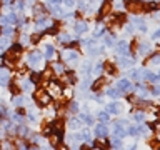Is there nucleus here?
<instances>
[{
	"instance_id": "48",
	"label": "nucleus",
	"mask_w": 160,
	"mask_h": 150,
	"mask_svg": "<svg viewBox=\"0 0 160 150\" xmlns=\"http://www.w3.org/2000/svg\"><path fill=\"white\" fill-rule=\"evenodd\" d=\"M132 77H133L135 80H140V78L143 77V72H133V73H132Z\"/></svg>"
},
{
	"instance_id": "22",
	"label": "nucleus",
	"mask_w": 160,
	"mask_h": 150,
	"mask_svg": "<svg viewBox=\"0 0 160 150\" xmlns=\"http://www.w3.org/2000/svg\"><path fill=\"white\" fill-rule=\"evenodd\" d=\"M95 145H97V148H98V150H105V148L108 147V143L103 140V137H100V138L97 140V142H95Z\"/></svg>"
},
{
	"instance_id": "30",
	"label": "nucleus",
	"mask_w": 160,
	"mask_h": 150,
	"mask_svg": "<svg viewBox=\"0 0 160 150\" xmlns=\"http://www.w3.org/2000/svg\"><path fill=\"white\" fill-rule=\"evenodd\" d=\"M103 68L107 70V73H115V67H113V63H110V62H107V63H103Z\"/></svg>"
},
{
	"instance_id": "27",
	"label": "nucleus",
	"mask_w": 160,
	"mask_h": 150,
	"mask_svg": "<svg viewBox=\"0 0 160 150\" xmlns=\"http://www.w3.org/2000/svg\"><path fill=\"white\" fill-rule=\"evenodd\" d=\"M113 133H115V137H117V138H118V137L122 138L123 135H125V130L120 127V125H115V132H113Z\"/></svg>"
},
{
	"instance_id": "23",
	"label": "nucleus",
	"mask_w": 160,
	"mask_h": 150,
	"mask_svg": "<svg viewBox=\"0 0 160 150\" xmlns=\"http://www.w3.org/2000/svg\"><path fill=\"white\" fill-rule=\"evenodd\" d=\"M65 82L75 83V82H77V75H75L73 72H67V75H65Z\"/></svg>"
},
{
	"instance_id": "19",
	"label": "nucleus",
	"mask_w": 160,
	"mask_h": 150,
	"mask_svg": "<svg viewBox=\"0 0 160 150\" xmlns=\"http://www.w3.org/2000/svg\"><path fill=\"white\" fill-rule=\"evenodd\" d=\"M143 78L145 80H148V82H153V83H157L160 77H157V75H153L152 72H143Z\"/></svg>"
},
{
	"instance_id": "47",
	"label": "nucleus",
	"mask_w": 160,
	"mask_h": 150,
	"mask_svg": "<svg viewBox=\"0 0 160 150\" xmlns=\"http://www.w3.org/2000/svg\"><path fill=\"white\" fill-rule=\"evenodd\" d=\"M22 103H23V98H22V97H17V98L13 100V105H15V107H20Z\"/></svg>"
},
{
	"instance_id": "46",
	"label": "nucleus",
	"mask_w": 160,
	"mask_h": 150,
	"mask_svg": "<svg viewBox=\"0 0 160 150\" xmlns=\"http://www.w3.org/2000/svg\"><path fill=\"white\" fill-rule=\"evenodd\" d=\"M102 70H103V65H102V63H98V65H95V68L92 70V72H93V73H100Z\"/></svg>"
},
{
	"instance_id": "42",
	"label": "nucleus",
	"mask_w": 160,
	"mask_h": 150,
	"mask_svg": "<svg viewBox=\"0 0 160 150\" xmlns=\"http://www.w3.org/2000/svg\"><path fill=\"white\" fill-rule=\"evenodd\" d=\"M7 20H8V23H17V15H15V12H12L7 17Z\"/></svg>"
},
{
	"instance_id": "21",
	"label": "nucleus",
	"mask_w": 160,
	"mask_h": 150,
	"mask_svg": "<svg viewBox=\"0 0 160 150\" xmlns=\"http://www.w3.org/2000/svg\"><path fill=\"white\" fill-rule=\"evenodd\" d=\"M40 80H42V73H38V72H32V73H30V82H32V83H38Z\"/></svg>"
},
{
	"instance_id": "7",
	"label": "nucleus",
	"mask_w": 160,
	"mask_h": 150,
	"mask_svg": "<svg viewBox=\"0 0 160 150\" xmlns=\"http://www.w3.org/2000/svg\"><path fill=\"white\" fill-rule=\"evenodd\" d=\"M62 58L65 60V62H73V60H77V52L72 50V48H67L62 53Z\"/></svg>"
},
{
	"instance_id": "24",
	"label": "nucleus",
	"mask_w": 160,
	"mask_h": 150,
	"mask_svg": "<svg viewBox=\"0 0 160 150\" xmlns=\"http://www.w3.org/2000/svg\"><path fill=\"white\" fill-rule=\"evenodd\" d=\"M132 25H138L140 30H147V27H145V22L142 18H132Z\"/></svg>"
},
{
	"instance_id": "38",
	"label": "nucleus",
	"mask_w": 160,
	"mask_h": 150,
	"mask_svg": "<svg viewBox=\"0 0 160 150\" xmlns=\"http://www.w3.org/2000/svg\"><path fill=\"white\" fill-rule=\"evenodd\" d=\"M103 30H105V27H103L102 23H98V25H97V30H95V33H93V35H95V37H98V35H102V33H103Z\"/></svg>"
},
{
	"instance_id": "35",
	"label": "nucleus",
	"mask_w": 160,
	"mask_h": 150,
	"mask_svg": "<svg viewBox=\"0 0 160 150\" xmlns=\"http://www.w3.org/2000/svg\"><path fill=\"white\" fill-rule=\"evenodd\" d=\"M10 92H12L13 95H18L20 93V87L17 83H10Z\"/></svg>"
},
{
	"instance_id": "31",
	"label": "nucleus",
	"mask_w": 160,
	"mask_h": 150,
	"mask_svg": "<svg viewBox=\"0 0 160 150\" xmlns=\"http://www.w3.org/2000/svg\"><path fill=\"white\" fill-rule=\"evenodd\" d=\"M45 32H47L48 35H55V33L58 32V27H57V25H50V27L45 28Z\"/></svg>"
},
{
	"instance_id": "58",
	"label": "nucleus",
	"mask_w": 160,
	"mask_h": 150,
	"mask_svg": "<svg viewBox=\"0 0 160 150\" xmlns=\"http://www.w3.org/2000/svg\"><path fill=\"white\" fill-rule=\"evenodd\" d=\"M63 2H65L67 7H72V5H73V0H63Z\"/></svg>"
},
{
	"instance_id": "54",
	"label": "nucleus",
	"mask_w": 160,
	"mask_h": 150,
	"mask_svg": "<svg viewBox=\"0 0 160 150\" xmlns=\"http://www.w3.org/2000/svg\"><path fill=\"white\" fill-rule=\"evenodd\" d=\"M77 110H78V105L75 102H72V103H70V112H77Z\"/></svg>"
},
{
	"instance_id": "57",
	"label": "nucleus",
	"mask_w": 160,
	"mask_h": 150,
	"mask_svg": "<svg viewBox=\"0 0 160 150\" xmlns=\"http://www.w3.org/2000/svg\"><path fill=\"white\" fill-rule=\"evenodd\" d=\"M60 2H62V0H48V3H50V5H58Z\"/></svg>"
},
{
	"instance_id": "28",
	"label": "nucleus",
	"mask_w": 160,
	"mask_h": 150,
	"mask_svg": "<svg viewBox=\"0 0 160 150\" xmlns=\"http://www.w3.org/2000/svg\"><path fill=\"white\" fill-rule=\"evenodd\" d=\"M148 50H150V45H148V43H145V42H143V43H140V47H138V53H143V55H145V53L148 52Z\"/></svg>"
},
{
	"instance_id": "11",
	"label": "nucleus",
	"mask_w": 160,
	"mask_h": 150,
	"mask_svg": "<svg viewBox=\"0 0 160 150\" xmlns=\"http://www.w3.org/2000/svg\"><path fill=\"white\" fill-rule=\"evenodd\" d=\"M133 87H132V83H130V80L127 78H122V80H118V90H123V92H130Z\"/></svg>"
},
{
	"instance_id": "51",
	"label": "nucleus",
	"mask_w": 160,
	"mask_h": 150,
	"mask_svg": "<svg viewBox=\"0 0 160 150\" xmlns=\"http://www.w3.org/2000/svg\"><path fill=\"white\" fill-rule=\"evenodd\" d=\"M150 62L152 63H160V55H153V57L150 58Z\"/></svg>"
},
{
	"instance_id": "55",
	"label": "nucleus",
	"mask_w": 160,
	"mask_h": 150,
	"mask_svg": "<svg viewBox=\"0 0 160 150\" xmlns=\"http://www.w3.org/2000/svg\"><path fill=\"white\" fill-rule=\"evenodd\" d=\"M0 25H8V20H7V17H0Z\"/></svg>"
},
{
	"instance_id": "25",
	"label": "nucleus",
	"mask_w": 160,
	"mask_h": 150,
	"mask_svg": "<svg viewBox=\"0 0 160 150\" xmlns=\"http://www.w3.org/2000/svg\"><path fill=\"white\" fill-rule=\"evenodd\" d=\"M115 43V37H113V35L112 33H105V45H108V47H110V45H113Z\"/></svg>"
},
{
	"instance_id": "33",
	"label": "nucleus",
	"mask_w": 160,
	"mask_h": 150,
	"mask_svg": "<svg viewBox=\"0 0 160 150\" xmlns=\"http://www.w3.org/2000/svg\"><path fill=\"white\" fill-rule=\"evenodd\" d=\"M2 33L3 35H13V27H10V25H5L2 28Z\"/></svg>"
},
{
	"instance_id": "18",
	"label": "nucleus",
	"mask_w": 160,
	"mask_h": 150,
	"mask_svg": "<svg viewBox=\"0 0 160 150\" xmlns=\"http://www.w3.org/2000/svg\"><path fill=\"white\" fill-rule=\"evenodd\" d=\"M117 50H118V53H122V55H127L128 53V45L123 42V40H120V43L117 45Z\"/></svg>"
},
{
	"instance_id": "14",
	"label": "nucleus",
	"mask_w": 160,
	"mask_h": 150,
	"mask_svg": "<svg viewBox=\"0 0 160 150\" xmlns=\"http://www.w3.org/2000/svg\"><path fill=\"white\" fill-rule=\"evenodd\" d=\"M88 30V27H87V23L83 22V20H78L77 23H75V32L77 33H85Z\"/></svg>"
},
{
	"instance_id": "40",
	"label": "nucleus",
	"mask_w": 160,
	"mask_h": 150,
	"mask_svg": "<svg viewBox=\"0 0 160 150\" xmlns=\"http://www.w3.org/2000/svg\"><path fill=\"white\" fill-rule=\"evenodd\" d=\"M52 73H53V72H52V68L48 67V68H47V70H45V72L42 73V78H45V80H48L50 77H52Z\"/></svg>"
},
{
	"instance_id": "43",
	"label": "nucleus",
	"mask_w": 160,
	"mask_h": 150,
	"mask_svg": "<svg viewBox=\"0 0 160 150\" xmlns=\"http://www.w3.org/2000/svg\"><path fill=\"white\" fill-rule=\"evenodd\" d=\"M10 50H12V52H22V45H20V43H13L12 45V47H10Z\"/></svg>"
},
{
	"instance_id": "32",
	"label": "nucleus",
	"mask_w": 160,
	"mask_h": 150,
	"mask_svg": "<svg viewBox=\"0 0 160 150\" xmlns=\"http://www.w3.org/2000/svg\"><path fill=\"white\" fill-rule=\"evenodd\" d=\"M50 12H52L55 17H60V15H62V10H60L57 5H52V7H50Z\"/></svg>"
},
{
	"instance_id": "16",
	"label": "nucleus",
	"mask_w": 160,
	"mask_h": 150,
	"mask_svg": "<svg viewBox=\"0 0 160 150\" xmlns=\"http://www.w3.org/2000/svg\"><path fill=\"white\" fill-rule=\"evenodd\" d=\"M122 110V103H108L107 105V112L108 113H118Z\"/></svg>"
},
{
	"instance_id": "59",
	"label": "nucleus",
	"mask_w": 160,
	"mask_h": 150,
	"mask_svg": "<svg viewBox=\"0 0 160 150\" xmlns=\"http://www.w3.org/2000/svg\"><path fill=\"white\" fill-rule=\"evenodd\" d=\"M158 37H160V28H158V30H157V32H155V33H153V38H158Z\"/></svg>"
},
{
	"instance_id": "3",
	"label": "nucleus",
	"mask_w": 160,
	"mask_h": 150,
	"mask_svg": "<svg viewBox=\"0 0 160 150\" xmlns=\"http://www.w3.org/2000/svg\"><path fill=\"white\" fill-rule=\"evenodd\" d=\"M47 92L50 93V97H60L63 90H62V87H60V83H57V82H50Z\"/></svg>"
},
{
	"instance_id": "26",
	"label": "nucleus",
	"mask_w": 160,
	"mask_h": 150,
	"mask_svg": "<svg viewBox=\"0 0 160 150\" xmlns=\"http://www.w3.org/2000/svg\"><path fill=\"white\" fill-rule=\"evenodd\" d=\"M58 42H62V43H70V35L68 33H60L58 35Z\"/></svg>"
},
{
	"instance_id": "13",
	"label": "nucleus",
	"mask_w": 160,
	"mask_h": 150,
	"mask_svg": "<svg viewBox=\"0 0 160 150\" xmlns=\"http://www.w3.org/2000/svg\"><path fill=\"white\" fill-rule=\"evenodd\" d=\"M110 10H112V3H110V2H103L102 7H100V12H98L100 17H105V15H108Z\"/></svg>"
},
{
	"instance_id": "49",
	"label": "nucleus",
	"mask_w": 160,
	"mask_h": 150,
	"mask_svg": "<svg viewBox=\"0 0 160 150\" xmlns=\"http://www.w3.org/2000/svg\"><path fill=\"white\" fill-rule=\"evenodd\" d=\"M133 118H135V122H138V123H140V122L143 120V113H135V115H133Z\"/></svg>"
},
{
	"instance_id": "39",
	"label": "nucleus",
	"mask_w": 160,
	"mask_h": 150,
	"mask_svg": "<svg viewBox=\"0 0 160 150\" xmlns=\"http://www.w3.org/2000/svg\"><path fill=\"white\" fill-rule=\"evenodd\" d=\"M18 132H20V135H22V137H28V135H30V130H28L27 127H20Z\"/></svg>"
},
{
	"instance_id": "4",
	"label": "nucleus",
	"mask_w": 160,
	"mask_h": 150,
	"mask_svg": "<svg viewBox=\"0 0 160 150\" xmlns=\"http://www.w3.org/2000/svg\"><path fill=\"white\" fill-rule=\"evenodd\" d=\"M40 62H42V53L40 52H30L28 57H27V63L32 65V67H35V65H38Z\"/></svg>"
},
{
	"instance_id": "20",
	"label": "nucleus",
	"mask_w": 160,
	"mask_h": 150,
	"mask_svg": "<svg viewBox=\"0 0 160 150\" xmlns=\"http://www.w3.org/2000/svg\"><path fill=\"white\" fill-rule=\"evenodd\" d=\"M68 125H70V128H80V125H82V120L80 118H77V117H73V118H70V122H68Z\"/></svg>"
},
{
	"instance_id": "37",
	"label": "nucleus",
	"mask_w": 160,
	"mask_h": 150,
	"mask_svg": "<svg viewBox=\"0 0 160 150\" xmlns=\"http://www.w3.org/2000/svg\"><path fill=\"white\" fill-rule=\"evenodd\" d=\"M40 38H42V35L37 32V33H33L32 37H30V42H32V43H38V42H40Z\"/></svg>"
},
{
	"instance_id": "9",
	"label": "nucleus",
	"mask_w": 160,
	"mask_h": 150,
	"mask_svg": "<svg viewBox=\"0 0 160 150\" xmlns=\"http://www.w3.org/2000/svg\"><path fill=\"white\" fill-rule=\"evenodd\" d=\"M107 83V78H103V77H98L95 82L92 83V90L93 92H100V90L103 88V85Z\"/></svg>"
},
{
	"instance_id": "61",
	"label": "nucleus",
	"mask_w": 160,
	"mask_h": 150,
	"mask_svg": "<svg viewBox=\"0 0 160 150\" xmlns=\"http://www.w3.org/2000/svg\"><path fill=\"white\" fill-rule=\"evenodd\" d=\"M2 28H3V27H2V25H0V33H2Z\"/></svg>"
},
{
	"instance_id": "2",
	"label": "nucleus",
	"mask_w": 160,
	"mask_h": 150,
	"mask_svg": "<svg viewBox=\"0 0 160 150\" xmlns=\"http://www.w3.org/2000/svg\"><path fill=\"white\" fill-rule=\"evenodd\" d=\"M125 7H127V10L132 13H142L145 10V5L140 2V0H127V2H125Z\"/></svg>"
},
{
	"instance_id": "52",
	"label": "nucleus",
	"mask_w": 160,
	"mask_h": 150,
	"mask_svg": "<svg viewBox=\"0 0 160 150\" xmlns=\"http://www.w3.org/2000/svg\"><path fill=\"white\" fill-rule=\"evenodd\" d=\"M157 7H158V5L152 2V3H148V5H147V7H145V8H147V10H157Z\"/></svg>"
},
{
	"instance_id": "56",
	"label": "nucleus",
	"mask_w": 160,
	"mask_h": 150,
	"mask_svg": "<svg viewBox=\"0 0 160 150\" xmlns=\"http://www.w3.org/2000/svg\"><path fill=\"white\" fill-rule=\"evenodd\" d=\"M152 93L153 95H160V87H153L152 88Z\"/></svg>"
},
{
	"instance_id": "36",
	"label": "nucleus",
	"mask_w": 160,
	"mask_h": 150,
	"mask_svg": "<svg viewBox=\"0 0 160 150\" xmlns=\"http://www.w3.org/2000/svg\"><path fill=\"white\" fill-rule=\"evenodd\" d=\"M98 120H100L102 123H107V122H108V112H102V113L98 115Z\"/></svg>"
},
{
	"instance_id": "41",
	"label": "nucleus",
	"mask_w": 160,
	"mask_h": 150,
	"mask_svg": "<svg viewBox=\"0 0 160 150\" xmlns=\"http://www.w3.org/2000/svg\"><path fill=\"white\" fill-rule=\"evenodd\" d=\"M7 45H8V40L7 38H0V52H3V50L7 48Z\"/></svg>"
},
{
	"instance_id": "8",
	"label": "nucleus",
	"mask_w": 160,
	"mask_h": 150,
	"mask_svg": "<svg viewBox=\"0 0 160 150\" xmlns=\"http://www.w3.org/2000/svg\"><path fill=\"white\" fill-rule=\"evenodd\" d=\"M50 68H52V72L57 73V75H63L65 73V65L62 62H53L52 65H50Z\"/></svg>"
},
{
	"instance_id": "17",
	"label": "nucleus",
	"mask_w": 160,
	"mask_h": 150,
	"mask_svg": "<svg viewBox=\"0 0 160 150\" xmlns=\"http://www.w3.org/2000/svg\"><path fill=\"white\" fill-rule=\"evenodd\" d=\"M95 133H97L98 137H107L108 130H107V127L102 123V125H97V127H95Z\"/></svg>"
},
{
	"instance_id": "34",
	"label": "nucleus",
	"mask_w": 160,
	"mask_h": 150,
	"mask_svg": "<svg viewBox=\"0 0 160 150\" xmlns=\"http://www.w3.org/2000/svg\"><path fill=\"white\" fill-rule=\"evenodd\" d=\"M107 95H110V97H118V95H122V90H115V88H110L108 92H107Z\"/></svg>"
},
{
	"instance_id": "60",
	"label": "nucleus",
	"mask_w": 160,
	"mask_h": 150,
	"mask_svg": "<svg viewBox=\"0 0 160 150\" xmlns=\"http://www.w3.org/2000/svg\"><path fill=\"white\" fill-rule=\"evenodd\" d=\"M80 150H88V147H87V145H82V147H80Z\"/></svg>"
},
{
	"instance_id": "44",
	"label": "nucleus",
	"mask_w": 160,
	"mask_h": 150,
	"mask_svg": "<svg viewBox=\"0 0 160 150\" xmlns=\"http://www.w3.org/2000/svg\"><path fill=\"white\" fill-rule=\"evenodd\" d=\"M80 120H83L85 123H92L93 120H92V117H88V115H85V113H82L80 115Z\"/></svg>"
},
{
	"instance_id": "5",
	"label": "nucleus",
	"mask_w": 160,
	"mask_h": 150,
	"mask_svg": "<svg viewBox=\"0 0 160 150\" xmlns=\"http://www.w3.org/2000/svg\"><path fill=\"white\" fill-rule=\"evenodd\" d=\"M45 13H47V10L42 3H35L33 5V17L37 20H43L45 18Z\"/></svg>"
},
{
	"instance_id": "15",
	"label": "nucleus",
	"mask_w": 160,
	"mask_h": 150,
	"mask_svg": "<svg viewBox=\"0 0 160 150\" xmlns=\"http://www.w3.org/2000/svg\"><path fill=\"white\" fill-rule=\"evenodd\" d=\"M10 82V75L7 70H3V68H0V85H7Z\"/></svg>"
},
{
	"instance_id": "53",
	"label": "nucleus",
	"mask_w": 160,
	"mask_h": 150,
	"mask_svg": "<svg viewBox=\"0 0 160 150\" xmlns=\"http://www.w3.org/2000/svg\"><path fill=\"white\" fill-rule=\"evenodd\" d=\"M22 87H23L25 90H32V82H23Z\"/></svg>"
},
{
	"instance_id": "50",
	"label": "nucleus",
	"mask_w": 160,
	"mask_h": 150,
	"mask_svg": "<svg viewBox=\"0 0 160 150\" xmlns=\"http://www.w3.org/2000/svg\"><path fill=\"white\" fill-rule=\"evenodd\" d=\"M2 148L3 150H12V143L10 142H2Z\"/></svg>"
},
{
	"instance_id": "1",
	"label": "nucleus",
	"mask_w": 160,
	"mask_h": 150,
	"mask_svg": "<svg viewBox=\"0 0 160 150\" xmlns=\"http://www.w3.org/2000/svg\"><path fill=\"white\" fill-rule=\"evenodd\" d=\"M33 98H35V102H37L40 107H47V105H50V102H52L50 93L45 92V90H37V92L33 93Z\"/></svg>"
},
{
	"instance_id": "45",
	"label": "nucleus",
	"mask_w": 160,
	"mask_h": 150,
	"mask_svg": "<svg viewBox=\"0 0 160 150\" xmlns=\"http://www.w3.org/2000/svg\"><path fill=\"white\" fill-rule=\"evenodd\" d=\"M152 128L155 130V132H158V133H160V120H155V122L152 123Z\"/></svg>"
},
{
	"instance_id": "62",
	"label": "nucleus",
	"mask_w": 160,
	"mask_h": 150,
	"mask_svg": "<svg viewBox=\"0 0 160 150\" xmlns=\"http://www.w3.org/2000/svg\"><path fill=\"white\" fill-rule=\"evenodd\" d=\"M0 8H2V3H0Z\"/></svg>"
},
{
	"instance_id": "12",
	"label": "nucleus",
	"mask_w": 160,
	"mask_h": 150,
	"mask_svg": "<svg viewBox=\"0 0 160 150\" xmlns=\"http://www.w3.org/2000/svg\"><path fill=\"white\" fill-rule=\"evenodd\" d=\"M118 65H120V67H123V68H128V67H132V65H133V60L128 58V57H125V55H122V57L118 58Z\"/></svg>"
},
{
	"instance_id": "6",
	"label": "nucleus",
	"mask_w": 160,
	"mask_h": 150,
	"mask_svg": "<svg viewBox=\"0 0 160 150\" xmlns=\"http://www.w3.org/2000/svg\"><path fill=\"white\" fill-rule=\"evenodd\" d=\"M63 127H65L63 120H60V118H57V120H55V122L52 123V133L62 135V133H63Z\"/></svg>"
},
{
	"instance_id": "10",
	"label": "nucleus",
	"mask_w": 160,
	"mask_h": 150,
	"mask_svg": "<svg viewBox=\"0 0 160 150\" xmlns=\"http://www.w3.org/2000/svg\"><path fill=\"white\" fill-rule=\"evenodd\" d=\"M45 58H48V60L57 58V50H55L53 45H47L45 47Z\"/></svg>"
},
{
	"instance_id": "29",
	"label": "nucleus",
	"mask_w": 160,
	"mask_h": 150,
	"mask_svg": "<svg viewBox=\"0 0 160 150\" xmlns=\"http://www.w3.org/2000/svg\"><path fill=\"white\" fill-rule=\"evenodd\" d=\"M58 142H60V135H50V145L52 147H55V145H58Z\"/></svg>"
}]
</instances>
